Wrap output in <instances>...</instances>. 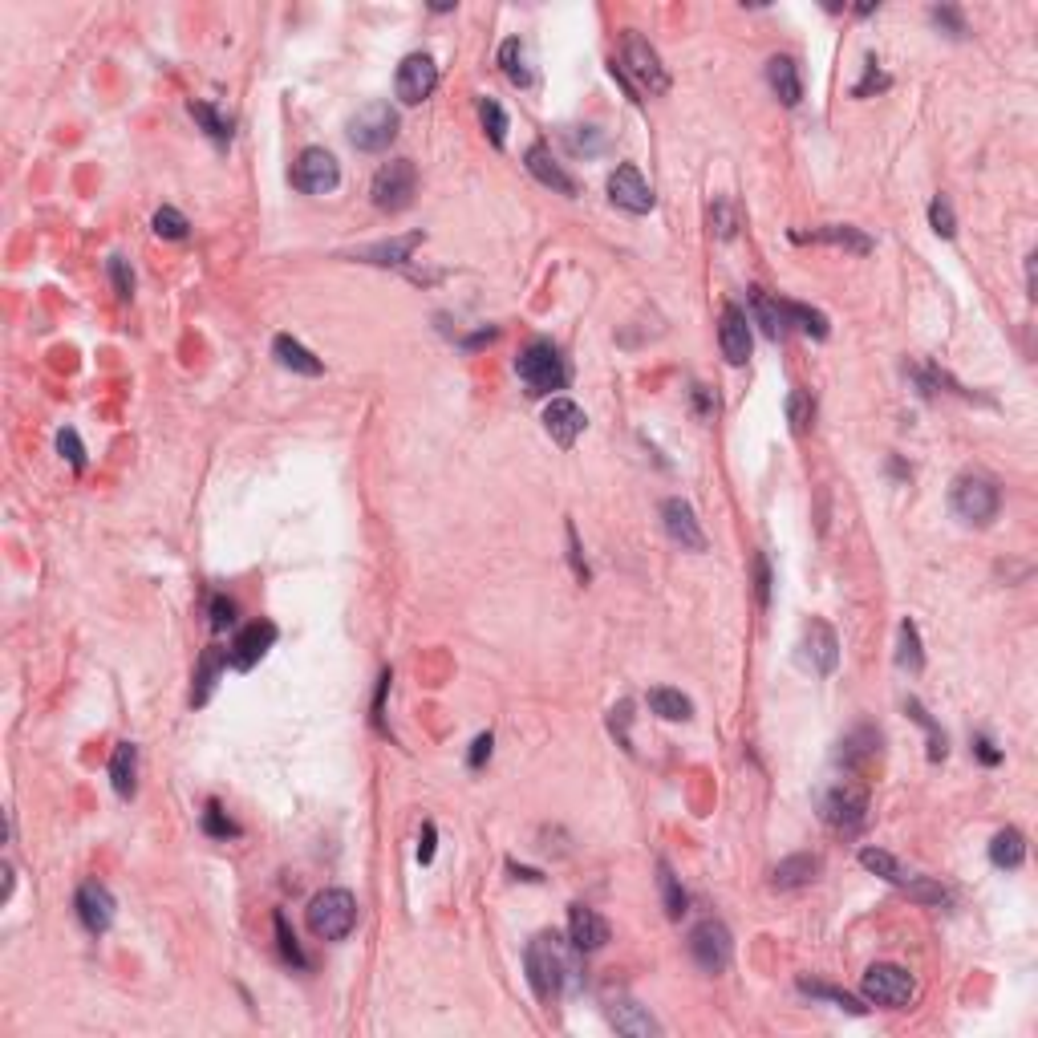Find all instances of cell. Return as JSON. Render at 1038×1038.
Segmentation results:
<instances>
[{"label":"cell","instance_id":"1","mask_svg":"<svg viewBox=\"0 0 1038 1038\" xmlns=\"http://www.w3.org/2000/svg\"><path fill=\"white\" fill-rule=\"evenodd\" d=\"M568 945H564L560 933H536L528 941L524 966H528V982H532L540 1002H556L564 994V986L572 982V974H576V957H572Z\"/></svg>","mask_w":1038,"mask_h":1038},{"label":"cell","instance_id":"2","mask_svg":"<svg viewBox=\"0 0 1038 1038\" xmlns=\"http://www.w3.org/2000/svg\"><path fill=\"white\" fill-rule=\"evenodd\" d=\"M515 374H519V382H524V390L532 398H544V394L568 386V365H564L560 349L552 341H544V337L532 341L524 353L515 357Z\"/></svg>","mask_w":1038,"mask_h":1038},{"label":"cell","instance_id":"3","mask_svg":"<svg viewBox=\"0 0 1038 1038\" xmlns=\"http://www.w3.org/2000/svg\"><path fill=\"white\" fill-rule=\"evenodd\" d=\"M949 507H953V515L961 519V524L986 528L990 519L998 515V507H1002V491L986 475H961L953 483V491H949Z\"/></svg>","mask_w":1038,"mask_h":1038},{"label":"cell","instance_id":"4","mask_svg":"<svg viewBox=\"0 0 1038 1038\" xmlns=\"http://www.w3.org/2000/svg\"><path fill=\"white\" fill-rule=\"evenodd\" d=\"M357 925V901L349 888H325L309 901V929L321 941H345Z\"/></svg>","mask_w":1038,"mask_h":1038},{"label":"cell","instance_id":"5","mask_svg":"<svg viewBox=\"0 0 1038 1038\" xmlns=\"http://www.w3.org/2000/svg\"><path fill=\"white\" fill-rule=\"evenodd\" d=\"M345 134H349V142L357 146V151L378 155V151H386V146L398 138V110L390 102H365L349 118Z\"/></svg>","mask_w":1038,"mask_h":1038},{"label":"cell","instance_id":"6","mask_svg":"<svg viewBox=\"0 0 1038 1038\" xmlns=\"http://www.w3.org/2000/svg\"><path fill=\"white\" fill-rule=\"evenodd\" d=\"M621 73L629 82H637L641 90H649V94H665L670 90V73H665V65H661V57H657V49L641 37V33H625V57H621Z\"/></svg>","mask_w":1038,"mask_h":1038},{"label":"cell","instance_id":"7","mask_svg":"<svg viewBox=\"0 0 1038 1038\" xmlns=\"http://www.w3.org/2000/svg\"><path fill=\"white\" fill-rule=\"evenodd\" d=\"M369 195H374V207H378V211H406V207L414 203V195H418V171H414V163H410V159L386 163V167L374 175V187H369Z\"/></svg>","mask_w":1038,"mask_h":1038},{"label":"cell","instance_id":"8","mask_svg":"<svg viewBox=\"0 0 1038 1038\" xmlns=\"http://www.w3.org/2000/svg\"><path fill=\"white\" fill-rule=\"evenodd\" d=\"M820 820H824L828 828L844 832V836H856V832L864 828V820H868V795H864L860 787H852V783H840V787L824 791V799H820Z\"/></svg>","mask_w":1038,"mask_h":1038},{"label":"cell","instance_id":"9","mask_svg":"<svg viewBox=\"0 0 1038 1038\" xmlns=\"http://www.w3.org/2000/svg\"><path fill=\"white\" fill-rule=\"evenodd\" d=\"M690 957L698 961V966L706 970V974H722L726 966H730V957H734V937H730V929L722 925V921H698L694 929H690Z\"/></svg>","mask_w":1038,"mask_h":1038},{"label":"cell","instance_id":"10","mask_svg":"<svg viewBox=\"0 0 1038 1038\" xmlns=\"http://www.w3.org/2000/svg\"><path fill=\"white\" fill-rule=\"evenodd\" d=\"M917 994V982L909 970L901 966H872L864 974V998L876 1002V1006H888V1010H905Z\"/></svg>","mask_w":1038,"mask_h":1038},{"label":"cell","instance_id":"11","mask_svg":"<svg viewBox=\"0 0 1038 1038\" xmlns=\"http://www.w3.org/2000/svg\"><path fill=\"white\" fill-rule=\"evenodd\" d=\"M337 183H341V167H337V159L325 151V146H309V151H301V159H296V167H292V187L296 191L329 195Z\"/></svg>","mask_w":1038,"mask_h":1038},{"label":"cell","instance_id":"12","mask_svg":"<svg viewBox=\"0 0 1038 1038\" xmlns=\"http://www.w3.org/2000/svg\"><path fill=\"white\" fill-rule=\"evenodd\" d=\"M434 86H438V65H434V57H426V53H410V57L398 65L394 94H398L402 106H418V102H426V98L434 94Z\"/></svg>","mask_w":1038,"mask_h":1038},{"label":"cell","instance_id":"13","mask_svg":"<svg viewBox=\"0 0 1038 1038\" xmlns=\"http://www.w3.org/2000/svg\"><path fill=\"white\" fill-rule=\"evenodd\" d=\"M609 199L621 207V211H629V215H649L653 211V187L641 179V171L633 167V163H621L613 175H609Z\"/></svg>","mask_w":1038,"mask_h":1038},{"label":"cell","instance_id":"14","mask_svg":"<svg viewBox=\"0 0 1038 1038\" xmlns=\"http://www.w3.org/2000/svg\"><path fill=\"white\" fill-rule=\"evenodd\" d=\"M661 524H665V532H670V540L682 544L686 552H706V536H702L698 515L686 499H665L661 503Z\"/></svg>","mask_w":1038,"mask_h":1038},{"label":"cell","instance_id":"15","mask_svg":"<svg viewBox=\"0 0 1038 1038\" xmlns=\"http://www.w3.org/2000/svg\"><path fill=\"white\" fill-rule=\"evenodd\" d=\"M272 645H276V625H272V621H252V625H244V629L232 637L228 661L236 665V670H252V665H256Z\"/></svg>","mask_w":1038,"mask_h":1038},{"label":"cell","instance_id":"16","mask_svg":"<svg viewBox=\"0 0 1038 1038\" xmlns=\"http://www.w3.org/2000/svg\"><path fill=\"white\" fill-rule=\"evenodd\" d=\"M799 649H803V661L811 665L815 674H824V678L836 670V661H840V641H836L828 621H807Z\"/></svg>","mask_w":1038,"mask_h":1038},{"label":"cell","instance_id":"17","mask_svg":"<svg viewBox=\"0 0 1038 1038\" xmlns=\"http://www.w3.org/2000/svg\"><path fill=\"white\" fill-rule=\"evenodd\" d=\"M73 909H78V921L90 929V933H106L110 925H114V897H110V888L106 884H98V880H90V884H82L78 888V897H73Z\"/></svg>","mask_w":1038,"mask_h":1038},{"label":"cell","instance_id":"18","mask_svg":"<svg viewBox=\"0 0 1038 1038\" xmlns=\"http://www.w3.org/2000/svg\"><path fill=\"white\" fill-rule=\"evenodd\" d=\"M718 345H722V357H726L730 365H747V357H751V317L738 309V305H726V309H722Z\"/></svg>","mask_w":1038,"mask_h":1038},{"label":"cell","instance_id":"19","mask_svg":"<svg viewBox=\"0 0 1038 1038\" xmlns=\"http://www.w3.org/2000/svg\"><path fill=\"white\" fill-rule=\"evenodd\" d=\"M568 941H572L576 953H597L609 941V921L588 905H572L568 909Z\"/></svg>","mask_w":1038,"mask_h":1038},{"label":"cell","instance_id":"20","mask_svg":"<svg viewBox=\"0 0 1038 1038\" xmlns=\"http://www.w3.org/2000/svg\"><path fill=\"white\" fill-rule=\"evenodd\" d=\"M584 426H588V418H584V410L572 402V398H552L548 402V410H544V430L552 434V442L556 447H572V442L584 434Z\"/></svg>","mask_w":1038,"mask_h":1038},{"label":"cell","instance_id":"21","mask_svg":"<svg viewBox=\"0 0 1038 1038\" xmlns=\"http://www.w3.org/2000/svg\"><path fill=\"white\" fill-rule=\"evenodd\" d=\"M524 167L544 183V187H552V191H560V195H576V179L556 163V155L548 151L544 142H532L528 146V155H524Z\"/></svg>","mask_w":1038,"mask_h":1038},{"label":"cell","instance_id":"22","mask_svg":"<svg viewBox=\"0 0 1038 1038\" xmlns=\"http://www.w3.org/2000/svg\"><path fill=\"white\" fill-rule=\"evenodd\" d=\"M876 755H880V730H872V726H856V730L844 738V743H840L836 763H840L844 771H864Z\"/></svg>","mask_w":1038,"mask_h":1038},{"label":"cell","instance_id":"23","mask_svg":"<svg viewBox=\"0 0 1038 1038\" xmlns=\"http://www.w3.org/2000/svg\"><path fill=\"white\" fill-rule=\"evenodd\" d=\"M791 240H795V244H803V240L836 244V248H848V252H856V256H868V252H872V240H868L860 228H852V224H824V228H815V232H791Z\"/></svg>","mask_w":1038,"mask_h":1038},{"label":"cell","instance_id":"24","mask_svg":"<svg viewBox=\"0 0 1038 1038\" xmlns=\"http://www.w3.org/2000/svg\"><path fill=\"white\" fill-rule=\"evenodd\" d=\"M422 244V232H410V236H394V240H382V244H369L361 252H353V260H365V264H382V268H398L414 256V248Z\"/></svg>","mask_w":1038,"mask_h":1038},{"label":"cell","instance_id":"25","mask_svg":"<svg viewBox=\"0 0 1038 1038\" xmlns=\"http://www.w3.org/2000/svg\"><path fill=\"white\" fill-rule=\"evenodd\" d=\"M272 353H276V361L284 365V369H292V374H305V378H321L325 374V365L296 341V337H288V333H280L276 341H272Z\"/></svg>","mask_w":1038,"mask_h":1038},{"label":"cell","instance_id":"26","mask_svg":"<svg viewBox=\"0 0 1038 1038\" xmlns=\"http://www.w3.org/2000/svg\"><path fill=\"white\" fill-rule=\"evenodd\" d=\"M767 82H771V90L779 94L783 106H799L803 82H799V65L791 57H771L767 61Z\"/></svg>","mask_w":1038,"mask_h":1038},{"label":"cell","instance_id":"27","mask_svg":"<svg viewBox=\"0 0 1038 1038\" xmlns=\"http://www.w3.org/2000/svg\"><path fill=\"white\" fill-rule=\"evenodd\" d=\"M110 783L118 791V799H130L138 791V747L134 743H118L110 755Z\"/></svg>","mask_w":1038,"mask_h":1038},{"label":"cell","instance_id":"28","mask_svg":"<svg viewBox=\"0 0 1038 1038\" xmlns=\"http://www.w3.org/2000/svg\"><path fill=\"white\" fill-rule=\"evenodd\" d=\"M815 876H820V856L799 852V856H787V860L775 864L771 884H775V888H803V884H811Z\"/></svg>","mask_w":1038,"mask_h":1038},{"label":"cell","instance_id":"29","mask_svg":"<svg viewBox=\"0 0 1038 1038\" xmlns=\"http://www.w3.org/2000/svg\"><path fill=\"white\" fill-rule=\"evenodd\" d=\"M609 1022L621 1030V1034H661V1026L653 1022V1014L645 1010V1006H637V1002H629V998H621V1002H609Z\"/></svg>","mask_w":1038,"mask_h":1038},{"label":"cell","instance_id":"30","mask_svg":"<svg viewBox=\"0 0 1038 1038\" xmlns=\"http://www.w3.org/2000/svg\"><path fill=\"white\" fill-rule=\"evenodd\" d=\"M224 665H228V649H219V645H211V649L199 657V670H195V690H191V706H203V702L211 698V690H215L219 674H224Z\"/></svg>","mask_w":1038,"mask_h":1038},{"label":"cell","instance_id":"31","mask_svg":"<svg viewBox=\"0 0 1038 1038\" xmlns=\"http://www.w3.org/2000/svg\"><path fill=\"white\" fill-rule=\"evenodd\" d=\"M747 301H751V317L763 325V333L771 337V341H779L783 333H787V321H783V301H775L771 292H763V288H751L747 292Z\"/></svg>","mask_w":1038,"mask_h":1038},{"label":"cell","instance_id":"32","mask_svg":"<svg viewBox=\"0 0 1038 1038\" xmlns=\"http://www.w3.org/2000/svg\"><path fill=\"white\" fill-rule=\"evenodd\" d=\"M649 710L665 722H690L694 718V702L682 694V690H670V686H653L649 690Z\"/></svg>","mask_w":1038,"mask_h":1038},{"label":"cell","instance_id":"33","mask_svg":"<svg viewBox=\"0 0 1038 1038\" xmlns=\"http://www.w3.org/2000/svg\"><path fill=\"white\" fill-rule=\"evenodd\" d=\"M783 321H787V329L795 325L799 333H807V337H815V341L828 337V317H824L820 309L799 305V301H783Z\"/></svg>","mask_w":1038,"mask_h":1038},{"label":"cell","instance_id":"34","mask_svg":"<svg viewBox=\"0 0 1038 1038\" xmlns=\"http://www.w3.org/2000/svg\"><path fill=\"white\" fill-rule=\"evenodd\" d=\"M990 860L994 868H1018L1026 860V840L1018 828H1002L994 840H990Z\"/></svg>","mask_w":1038,"mask_h":1038},{"label":"cell","instance_id":"35","mask_svg":"<svg viewBox=\"0 0 1038 1038\" xmlns=\"http://www.w3.org/2000/svg\"><path fill=\"white\" fill-rule=\"evenodd\" d=\"M499 65H503V73H507L515 86H532L528 53H524V41H519V37H507V41L499 45Z\"/></svg>","mask_w":1038,"mask_h":1038},{"label":"cell","instance_id":"36","mask_svg":"<svg viewBox=\"0 0 1038 1038\" xmlns=\"http://www.w3.org/2000/svg\"><path fill=\"white\" fill-rule=\"evenodd\" d=\"M657 884H661V901H665V913H670L674 921L686 913V905H690V897H686V888H682V880L674 876V868L665 864V860H657Z\"/></svg>","mask_w":1038,"mask_h":1038},{"label":"cell","instance_id":"37","mask_svg":"<svg viewBox=\"0 0 1038 1038\" xmlns=\"http://www.w3.org/2000/svg\"><path fill=\"white\" fill-rule=\"evenodd\" d=\"M897 665L909 674H921L925 665V653H921V633L913 621H901V633H897Z\"/></svg>","mask_w":1038,"mask_h":1038},{"label":"cell","instance_id":"38","mask_svg":"<svg viewBox=\"0 0 1038 1038\" xmlns=\"http://www.w3.org/2000/svg\"><path fill=\"white\" fill-rule=\"evenodd\" d=\"M860 864H864L868 872L884 876V880L901 884V888H905V884H909V876H913V872H905V868H901V860H897V856H888L884 848H864V852H860Z\"/></svg>","mask_w":1038,"mask_h":1038},{"label":"cell","instance_id":"39","mask_svg":"<svg viewBox=\"0 0 1038 1038\" xmlns=\"http://www.w3.org/2000/svg\"><path fill=\"white\" fill-rule=\"evenodd\" d=\"M191 118H195L215 142H232V118H224L211 102H191Z\"/></svg>","mask_w":1038,"mask_h":1038},{"label":"cell","instance_id":"40","mask_svg":"<svg viewBox=\"0 0 1038 1038\" xmlns=\"http://www.w3.org/2000/svg\"><path fill=\"white\" fill-rule=\"evenodd\" d=\"M905 710H909V718H913V722H921V726H925V734H929V759H933V763H941V759H945V734H941V726L929 718V710H925L917 698H909V702H905Z\"/></svg>","mask_w":1038,"mask_h":1038},{"label":"cell","instance_id":"41","mask_svg":"<svg viewBox=\"0 0 1038 1038\" xmlns=\"http://www.w3.org/2000/svg\"><path fill=\"white\" fill-rule=\"evenodd\" d=\"M203 832H207V836H215V840H236V836H240V824H236L232 815H228L224 807H219V803L211 799V803L203 807Z\"/></svg>","mask_w":1038,"mask_h":1038},{"label":"cell","instance_id":"42","mask_svg":"<svg viewBox=\"0 0 1038 1038\" xmlns=\"http://www.w3.org/2000/svg\"><path fill=\"white\" fill-rule=\"evenodd\" d=\"M276 941H280V957L288 961V966H296V970H309V957H305V949H301V941H296V933L288 929V921H284V913H276Z\"/></svg>","mask_w":1038,"mask_h":1038},{"label":"cell","instance_id":"43","mask_svg":"<svg viewBox=\"0 0 1038 1038\" xmlns=\"http://www.w3.org/2000/svg\"><path fill=\"white\" fill-rule=\"evenodd\" d=\"M811 418H815V402L807 390H791L787 394V422H791V434H807L811 430Z\"/></svg>","mask_w":1038,"mask_h":1038},{"label":"cell","instance_id":"44","mask_svg":"<svg viewBox=\"0 0 1038 1038\" xmlns=\"http://www.w3.org/2000/svg\"><path fill=\"white\" fill-rule=\"evenodd\" d=\"M479 118H483V130L491 134V146H507V114H503V106L495 102V98H483L479 102Z\"/></svg>","mask_w":1038,"mask_h":1038},{"label":"cell","instance_id":"45","mask_svg":"<svg viewBox=\"0 0 1038 1038\" xmlns=\"http://www.w3.org/2000/svg\"><path fill=\"white\" fill-rule=\"evenodd\" d=\"M799 990L807 994V998H824V1002H836L840 1010H848V1014H864V1006L852 998V994H844V990H832V986H824V982H811V978H799Z\"/></svg>","mask_w":1038,"mask_h":1038},{"label":"cell","instance_id":"46","mask_svg":"<svg viewBox=\"0 0 1038 1038\" xmlns=\"http://www.w3.org/2000/svg\"><path fill=\"white\" fill-rule=\"evenodd\" d=\"M155 232H159L163 240H187L191 224H187V215H183V211H175V207H159V211H155Z\"/></svg>","mask_w":1038,"mask_h":1038},{"label":"cell","instance_id":"47","mask_svg":"<svg viewBox=\"0 0 1038 1038\" xmlns=\"http://www.w3.org/2000/svg\"><path fill=\"white\" fill-rule=\"evenodd\" d=\"M929 224H933V232H937V236H945V240H953V236H957V219H953V203H949L945 195H937V199L929 203Z\"/></svg>","mask_w":1038,"mask_h":1038},{"label":"cell","instance_id":"48","mask_svg":"<svg viewBox=\"0 0 1038 1038\" xmlns=\"http://www.w3.org/2000/svg\"><path fill=\"white\" fill-rule=\"evenodd\" d=\"M564 138H568V146L576 155H601V134H597V126H568L564 130Z\"/></svg>","mask_w":1038,"mask_h":1038},{"label":"cell","instance_id":"49","mask_svg":"<svg viewBox=\"0 0 1038 1038\" xmlns=\"http://www.w3.org/2000/svg\"><path fill=\"white\" fill-rule=\"evenodd\" d=\"M929 21H933V25H937V29L945 33V37H953V41H961V37H966V33H970V29H966V17H961V13L953 9V5L929 9Z\"/></svg>","mask_w":1038,"mask_h":1038},{"label":"cell","instance_id":"50","mask_svg":"<svg viewBox=\"0 0 1038 1038\" xmlns=\"http://www.w3.org/2000/svg\"><path fill=\"white\" fill-rule=\"evenodd\" d=\"M905 893L917 897V901H925V905H945V901H949V893H945L937 880H929V876H909Z\"/></svg>","mask_w":1038,"mask_h":1038},{"label":"cell","instance_id":"51","mask_svg":"<svg viewBox=\"0 0 1038 1038\" xmlns=\"http://www.w3.org/2000/svg\"><path fill=\"white\" fill-rule=\"evenodd\" d=\"M629 722H633V702H617V706L609 710V730H613V738H617V747H625V751H633V743H629Z\"/></svg>","mask_w":1038,"mask_h":1038},{"label":"cell","instance_id":"52","mask_svg":"<svg viewBox=\"0 0 1038 1038\" xmlns=\"http://www.w3.org/2000/svg\"><path fill=\"white\" fill-rule=\"evenodd\" d=\"M207 617H211V633L232 629V625H236V601H232V597H211Z\"/></svg>","mask_w":1038,"mask_h":1038},{"label":"cell","instance_id":"53","mask_svg":"<svg viewBox=\"0 0 1038 1038\" xmlns=\"http://www.w3.org/2000/svg\"><path fill=\"white\" fill-rule=\"evenodd\" d=\"M57 451L69 459L73 471H86V447H82L78 430H61V434H57Z\"/></svg>","mask_w":1038,"mask_h":1038},{"label":"cell","instance_id":"54","mask_svg":"<svg viewBox=\"0 0 1038 1038\" xmlns=\"http://www.w3.org/2000/svg\"><path fill=\"white\" fill-rule=\"evenodd\" d=\"M110 284H114V296L118 301H130L134 296V272L122 256H110Z\"/></svg>","mask_w":1038,"mask_h":1038},{"label":"cell","instance_id":"55","mask_svg":"<svg viewBox=\"0 0 1038 1038\" xmlns=\"http://www.w3.org/2000/svg\"><path fill=\"white\" fill-rule=\"evenodd\" d=\"M710 228H714L722 240H730V236H734L738 219H734V211H730V203H726V199H714V207H710Z\"/></svg>","mask_w":1038,"mask_h":1038},{"label":"cell","instance_id":"56","mask_svg":"<svg viewBox=\"0 0 1038 1038\" xmlns=\"http://www.w3.org/2000/svg\"><path fill=\"white\" fill-rule=\"evenodd\" d=\"M872 90H888V73L876 69V57H868V73H864V82L852 90V98H868Z\"/></svg>","mask_w":1038,"mask_h":1038},{"label":"cell","instance_id":"57","mask_svg":"<svg viewBox=\"0 0 1038 1038\" xmlns=\"http://www.w3.org/2000/svg\"><path fill=\"white\" fill-rule=\"evenodd\" d=\"M491 747H495V738H491V734H479V738H475V743H471L467 767H471V771H479V767H483V763L491 759Z\"/></svg>","mask_w":1038,"mask_h":1038},{"label":"cell","instance_id":"58","mask_svg":"<svg viewBox=\"0 0 1038 1038\" xmlns=\"http://www.w3.org/2000/svg\"><path fill=\"white\" fill-rule=\"evenodd\" d=\"M568 560H572V572H576V580H588V564H584L580 536H576V528H572V524H568Z\"/></svg>","mask_w":1038,"mask_h":1038},{"label":"cell","instance_id":"59","mask_svg":"<svg viewBox=\"0 0 1038 1038\" xmlns=\"http://www.w3.org/2000/svg\"><path fill=\"white\" fill-rule=\"evenodd\" d=\"M755 588H759V605L771 601V568H767V556H755Z\"/></svg>","mask_w":1038,"mask_h":1038},{"label":"cell","instance_id":"60","mask_svg":"<svg viewBox=\"0 0 1038 1038\" xmlns=\"http://www.w3.org/2000/svg\"><path fill=\"white\" fill-rule=\"evenodd\" d=\"M974 751H978V759H982L986 767H998V763H1002V751H994V743H990V738H978V743H974Z\"/></svg>","mask_w":1038,"mask_h":1038},{"label":"cell","instance_id":"61","mask_svg":"<svg viewBox=\"0 0 1038 1038\" xmlns=\"http://www.w3.org/2000/svg\"><path fill=\"white\" fill-rule=\"evenodd\" d=\"M418 860L430 864L434 860V824H422V844H418Z\"/></svg>","mask_w":1038,"mask_h":1038},{"label":"cell","instance_id":"62","mask_svg":"<svg viewBox=\"0 0 1038 1038\" xmlns=\"http://www.w3.org/2000/svg\"><path fill=\"white\" fill-rule=\"evenodd\" d=\"M694 402H698V414H702V418H706V414L718 406V402L710 398V390H706V386H694Z\"/></svg>","mask_w":1038,"mask_h":1038},{"label":"cell","instance_id":"63","mask_svg":"<svg viewBox=\"0 0 1038 1038\" xmlns=\"http://www.w3.org/2000/svg\"><path fill=\"white\" fill-rule=\"evenodd\" d=\"M483 341H495V329H479V333H475V337H467L463 345H467V349H475V345H483Z\"/></svg>","mask_w":1038,"mask_h":1038},{"label":"cell","instance_id":"64","mask_svg":"<svg viewBox=\"0 0 1038 1038\" xmlns=\"http://www.w3.org/2000/svg\"><path fill=\"white\" fill-rule=\"evenodd\" d=\"M507 868H511L515 876H524V880H540V872H536V868H519V864H507Z\"/></svg>","mask_w":1038,"mask_h":1038}]
</instances>
